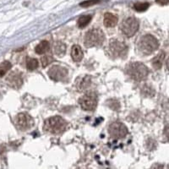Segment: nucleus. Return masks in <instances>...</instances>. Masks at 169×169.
<instances>
[{
  "label": "nucleus",
  "mask_w": 169,
  "mask_h": 169,
  "mask_svg": "<svg viewBox=\"0 0 169 169\" xmlns=\"http://www.w3.org/2000/svg\"><path fill=\"white\" fill-rule=\"evenodd\" d=\"M67 122L65 121L60 116H53L44 123L43 129L53 135H58L63 133L67 127Z\"/></svg>",
  "instance_id": "nucleus-1"
},
{
  "label": "nucleus",
  "mask_w": 169,
  "mask_h": 169,
  "mask_svg": "<svg viewBox=\"0 0 169 169\" xmlns=\"http://www.w3.org/2000/svg\"><path fill=\"white\" fill-rule=\"evenodd\" d=\"M159 47V41L154 36L147 34L139 41L138 49L144 55H149L154 53Z\"/></svg>",
  "instance_id": "nucleus-2"
},
{
  "label": "nucleus",
  "mask_w": 169,
  "mask_h": 169,
  "mask_svg": "<svg viewBox=\"0 0 169 169\" xmlns=\"http://www.w3.org/2000/svg\"><path fill=\"white\" fill-rule=\"evenodd\" d=\"M126 71L129 77L137 81L145 80L149 74L148 68L140 62L130 63L126 68Z\"/></svg>",
  "instance_id": "nucleus-3"
},
{
  "label": "nucleus",
  "mask_w": 169,
  "mask_h": 169,
  "mask_svg": "<svg viewBox=\"0 0 169 169\" xmlns=\"http://www.w3.org/2000/svg\"><path fill=\"white\" fill-rule=\"evenodd\" d=\"M108 54L113 58H125L128 54V46L122 41L112 39L108 47Z\"/></svg>",
  "instance_id": "nucleus-4"
},
{
  "label": "nucleus",
  "mask_w": 169,
  "mask_h": 169,
  "mask_svg": "<svg viewBox=\"0 0 169 169\" xmlns=\"http://www.w3.org/2000/svg\"><path fill=\"white\" fill-rule=\"evenodd\" d=\"M105 41L104 32L99 28H93L86 32L85 36V46L88 48L100 47Z\"/></svg>",
  "instance_id": "nucleus-5"
},
{
  "label": "nucleus",
  "mask_w": 169,
  "mask_h": 169,
  "mask_svg": "<svg viewBox=\"0 0 169 169\" xmlns=\"http://www.w3.org/2000/svg\"><path fill=\"white\" fill-rule=\"evenodd\" d=\"M79 103L85 111H94L97 106V96L94 92H89L80 98Z\"/></svg>",
  "instance_id": "nucleus-6"
},
{
  "label": "nucleus",
  "mask_w": 169,
  "mask_h": 169,
  "mask_svg": "<svg viewBox=\"0 0 169 169\" xmlns=\"http://www.w3.org/2000/svg\"><path fill=\"white\" fill-rule=\"evenodd\" d=\"M108 133L113 139L120 140L127 135L128 128L123 123H122L120 122H114L109 126Z\"/></svg>",
  "instance_id": "nucleus-7"
},
{
  "label": "nucleus",
  "mask_w": 169,
  "mask_h": 169,
  "mask_svg": "<svg viewBox=\"0 0 169 169\" xmlns=\"http://www.w3.org/2000/svg\"><path fill=\"white\" fill-rule=\"evenodd\" d=\"M121 31L127 37H131L139 30V22L134 17H130L121 24Z\"/></svg>",
  "instance_id": "nucleus-8"
},
{
  "label": "nucleus",
  "mask_w": 169,
  "mask_h": 169,
  "mask_svg": "<svg viewBox=\"0 0 169 169\" xmlns=\"http://www.w3.org/2000/svg\"><path fill=\"white\" fill-rule=\"evenodd\" d=\"M15 124L20 130L25 131L33 126L34 120L29 114L26 113H21L16 116Z\"/></svg>",
  "instance_id": "nucleus-9"
},
{
  "label": "nucleus",
  "mask_w": 169,
  "mask_h": 169,
  "mask_svg": "<svg viewBox=\"0 0 169 169\" xmlns=\"http://www.w3.org/2000/svg\"><path fill=\"white\" fill-rule=\"evenodd\" d=\"M48 76L54 81H64L68 75L67 68L62 67L60 65H54L49 68Z\"/></svg>",
  "instance_id": "nucleus-10"
},
{
  "label": "nucleus",
  "mask_w": 169,
  "mask_h": 169,
  "mask_svg": "<svg viewBox=\"0 0 169 169\" xmlns=\"http://www.w3.org/2000/svg\"><path fill=\"white\" fill-rule=\"evenodd\" d=\"M103 23L106 27H114L118 23V16L112 13H106L104 14Z\"/></svg>",
  "instance_id": "nucleus-11"
},
{
  "label": "nucleus",
  "mask_w": 169,
  "mask_h": 169,
  "mask_svg": "<svg viewBox=\"0 0 169 169\" xmlns=\"http://www.w3.org/2000/svg\"><path fill=\"white\" fill-rule=\"evenodd\" d=\"M71 57L74 62H81L83 59L84 54L82 52V49L79 45H74L71 49Z\"/></svg>",
  "instance_id": "nucleus-12"
},
{
  "label": "nucleus",
  "mask_w": 169,
  "mask_h": 169,
  "mask_svg": "<svg viewBox=\"0 0 169 169\" xmlns=\"http://www.w3.org/2000/svg\"><path fill=\"white\" fill-rule=\"evenodd\" d=\"M53 53L57 57H63L66 53V45L62 41H56L53 44Z\"/></svg>",
  "instance_id": "nucleus-13"
},
{
  "label": "nucleus",
  "mask_w": 169,
  "mask_h": 169,
  "mask_svg": "<svg viewBox=\"0 0 169 169\" xmlns=\"http://www.w3.org/2000/svg\"><path fill=\"white\" fill-rule=\"evenodd\" d=\"M9 81L10 83V85L14 88H19L22 85V78H21V74H16V73H12L10 74Z\"/></svg>",
  "instance_id": "nucleus-14"
},
{
  "label": "nucleus",
  "mask_w": 169,
  "mask_h": 169,
  "mask_svg": "<svg viewBox=\"0 0 169 169\" xmlns=\"http://www.w3.org/2000/svg\"><path fill=\"white\" fill-rule=\"evenodd\" d=\"M48 50H49V42L47 41H41L35 48V52L39 55L46 53Z\"/></svg>",
  "instance_id": "nucleus-15"
},
{
  "label": "nucleus",
  "mask_w": 169,
  "mask_h": 169,
  "mask_svg": "<svg viewBox=\"0 0 169 169\" xmlns=\"http://www.w3.org/2000/svg\"><path fill=\"white\" fill-rule=\"evenodd\" d=\"M164 58H165V53L162 52L152 59V65L155 69H159V68H162Z\"/></svg>",
  "instance_id": "nucleus-16"
},
{
  "label": "nucleus",
  "mask_w": 169,
  "mask_h": 169,
  "mask_svg": "<svg viewBox=\"0 0 169 169\" xmlns=\"http://www.w3.org/2000/svg\"><path fill=\"white\" fill-rule=\"evenodd\" d=\"M91 20V15H83L78 20V26L80 28H85L89 25Z\"/></svg>",
  "instance_id": "nucleus-17"
},
{
  "label": "nucleus",
  "mask_w": 169,
  "mask_h": 169,
  "mask_svg": "<svg viewBox=\"0 0 169 169\" xmlns=\"http://www.w3.org/2000/svg\"><path fill=\"white\" fill-rule=\"evenodd\" d=\"M12 65L9 61H4L0 64V77H3L5 75L7 72L11 68Z\"/></svg>",
  "instance_id": "nucleus-18"
},
{
  "label": "nucleus",
  "mask_w": 169,
  "mask_h": 169,
  "mask_svg": "<svg viewBox=\"0 0 169 169\" xmlns=\"http://www.w3.org/2000/svg\"><path fill=\"white\" fill-rule=\"evenodd\" d=\"M39 65L38 61L36 58H26V67L29 70H34L36 68H37Z\"/></svg>",
  "instance_id": "nucleus-19"
},
{
  "label": "nucleus",
  "mask_w": 169,
  "mask_h": 169,
  "mask_svg": "<svg viewBox=\"0 0 169 169\" xmlns=\"http://www.w3.org/2000/svg\"><path fill=\"white\" fill-rule=\"evenodd\" d=\"M150 7L149 3H136L134 5V9L138 12H144L148 9Z\"/></svg>",
  "instance_id": "nucleus-20"
},
{
  "label": "nucleus",
  "mask_w": 169,
  "mask_h": 169,
  "mask_svg": "<svg viewBox=\"0 0 169 169\" xmlns=\"http://www.w3.org/2000/svg\"><path fill=\"white\" fill-rule=\"evenodd\" d=\"M100 3V0H86L80 4V5L83 8H88V7L93 6L95 4Z\"/></svg>",
  "instance_id": "nucleus-21"
},
{
  "label": "nucleus",
  "mask_w": 169,
  "mask_h": 169,
  "mask_svg": "<svg viewBox=\"0 0 169 169\" xmlns=\"http://www.w3.org/2000/svg\"><path fill=\"white\" fill-rule=\"evenodd\" d=\"M41 60L42 66H43V67H47L49 63H51L53 61V58L50 55H44V56L41 58Z\"/></svg>",
  "instance_id": "nucleus-22"
},
{
  "label": "nucleus",
  "mask_w": 169,
  "mask_h": 169,
  "mask_svg": "<svg viewBox=\"0 0 169 169\" xmlns=\"http://www.w3.org/2000/svg\"><path fill=\"white\" fill-rule=\"evenodd\" d=\"M169 0H155V2L161 5H167L168 4Z\"/></svg>",
  "instance_id": "nucleus-23"
}]
</instances>
